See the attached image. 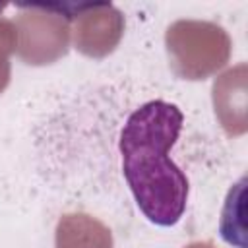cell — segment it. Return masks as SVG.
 I'll return each mask as SVG.
<instances>
[{"mask_svg":"<svg viewBox=\"0 0 248 248\" xmlns=\"http://www.w3.org/2000/svg\"><path fill=\"white\" fill-rule=\"evenodd\" d=\"M56 248H112V232L97 217L87 213H66L58 219L54 232Z\"/></svg>","mask_w":248,"mask_h":248,"instance_id":"cell-6","label":"cell"},{"mask_svg":"<svg viewBox=\"0 0 248 248\" xmlns=\"http://www.w3.org/2000/svg\"><path fill=\"white\" fill-rule=\"evenodd\" d=\"M184 248H215L211 242H205V240H196V242H190L186 244Z\"/></svg>","mask_w":248,"mask_h":248,"instance_id":"cell-9","label":"cell"},{"mask_svg":"<svg viewBox=\"0 0 248 248\" xmlns=\"http://www.w3.org/2000/svg\"><path fill=\"white\" fill-rule=\"evenodd\" d=\"M12 78V64L8 58H0V93H4V89L8 87Z\"/></svg>","mask_w":248,"mask_h":248,"instance_id":"cell-8","label":"cell"},{"mask_svg":"<svg viewBox=\"0 0 248 248\" xmlns=\"http://www.w3.org/2000/svg\"><path fill=\"white\" fill-rule=\"evenodd\" d=\"M165 46L170 70L190 81L205 79L217 74L231 58L229 33L203 19H178L165 31Z\"/></svg>","mask_w":248,"mask_h":248,"instance_id":"cell-2","label":"cell"},{"mask_svg":"<svg viewBox=\"0 0 248 248\" xmlns=\"http://www.w3.org/2000/svg\"><path fill=\"white\" fill-rule=\"evenodd\" d=\"M17 56L29 66H46L68 54L70 19L52 4H29L14 21Z\"/></svg>","mask_w":248,"mask_h":248,"instance_id":"cell-3","label":"cell"},{"mask_svg":"<svg viewBox=\"0 0 248 248\" xmlns=\"http://www.w3.org/2000/svg\"><path fill=\"white\" fill-rule=\"evenodd\" d=\"M16 46H17V33L14 21L0 17V58L10 60V54L16 52Z\"/></svg>","mask_w":248,"mask_h":248,"instance_id":"cell-7","label":"cell"},{"mask_svg":"<svg viewBox=\"0 0 248 248\" xmlns=\"http://www.w3.org/2000/svg\"><path fill=\"white\" fill-rule=\"evenodd\" d=\"M74 46L89 58L108 56L124 35V16L107 2L78 4L68 17Z\"/></svg>","mask_w":248,"mask_h":248,"instance_id":"cell-4","label":"cell"},{"mask_svg":"<svg viewBox=\"0 0 248 248\" xmlns=\"http://www.w3.org/2000/svg\"><path fill=\"white\" fill-rule=\"evenodd\" d=\"M184 116L176 105L149 101L136 108L120 134L122 169L141 213L155 225L180 221L188 200V178L170 161Z\"/></svg>","mask_w":248,"mask_h":248,"instance_id":"cell-1","label":"cell"},{"mask_svg":"<svg viewBox=\"0 0 248 248\" xmlns=\"http://www.w3.org/2000/svg\"><path fill=\"white\" fill-rule=\"evenodd\" d=\"M215 116L229 136L248 130V66L244 62L223 72L211 89Z\"/></svg>","mask_w":248,"mask_h":248,"instance_id":"cell-5","label":"cell"}]
</instances>
